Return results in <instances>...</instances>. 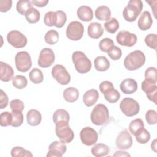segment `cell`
<instances>
[{
	"label": "cell",
	"instance_id": "cell-25",
	"mask_svg": "<svg viewBox=\"0 0 157 157\" xmlns=\"http://www.w3.org/2000/svg\"><path fill=\"white\" fill-rule=\"evenodd\" d=\"M94 14L98 20L101 21H108L111 17V11L109 7L106 6H101L96 9Z\"/></svg>",
	"mask_w": 157,
	"mask_h": 157
},
{
	"label": "cell",
	"instance_id": "cell-53",
	"mask_svg": "<svg viewBox=\"0 0 157 157\" xmlns=\"http://www.w3.org/2000/svg\"><path fill=\"white\" fill-rule=\"evenodd\" d=\"M146 2L150 4V6H151V8L153 9V10H154V12H153V15H154L155 17H156V13H155V10H156V2L155 3V4H153L155 1H146Z\"/></svg>",
	"mask_w": 157,
	"mask_h": 157
},
{
	"label": "cell",
	"instance_id": "cell-20",
	"mask_svg": "<svg viewBox=\"0 0 157 157\" xmlns=\"http://www.w3.org/2000/svg\"><path fill=\"white\" fill-rule=\"evenodd\" d=\"M153 20L149 11L145 10L142 12L138 20V27L142 31H146L150 29L152 25Z\"/></svg>",
	"mask_w": 157,
	"mask_h": 157
},
{
	"label": "cell",
	"instance_id": "cell-35",
	"mask_svg": "<svg viewBox=\"0 0 157 157\" xmlns=\"http://www.w3.org/2000/svg\"><path fill=\"white\" fill-rule=\"evenodd\" d=\"M105 29L110 34H114L119 28V22L115 18H112L104 24Z\"/></svg>",
	"mask_w": 157,
	"mask_h": 157
},
{
	"label": "cell",
	"instance_id": "cell-18",
	"mask_svg": "<svg viewBox=\"0 0 157 157\" xmlns=\"http://www.w3.org/2000/svg\"><path fill=\"white\" fill-rule=\"evenodd\" d=\"M137 82L131 78H125L120 85L121 91L126 94H131L135 93L137 90Z\"/></svg>",
	"mask_w": 157,
	"mask_h": 157
},
{
	"label": "cell",
	"instance_id": "cell-51",
	"mask_svg": "<svg viewBox=\"0 0 157 157\" xmlns=\"http://www.w3.org/2000/svg\"><path fill=\"white\" fill-rule=\"evenodd\" d=\"M48 2V0H39V1H37V0H33L31 1V3L33 4H34V6L39 7H42L45 6Z\"/></svg>",
	"mask_w": 157,
	"mask_h": 157
},
{
	"label": "cell",
	"instance_id": "cell-5",
	"mask_svg": "<svg viewBox=\"0 0 157 157\" xmlns=\"http://www.w3.org/2000/svg\"><path fill=\"white\" fill-rule=\"evenodd\" d=\"M90 118L91 122L97 126H102L107 123L109 118L107 107L102 104H97L93 109Z\"/></svg>",
	"mask_w": 157,
	"mask_h": 157
},
{
	"label": "cell",
	"instance_id": "cell-7",
	"mask_svg": "<svg viewBox=\"0 0 157 157\" xmlns=\"http://www.w3.org/2000/svg\"><path fill=\"white\" fill-rule=\"evenodd\" d=\"M121 112L127 117H132L137 115L140 110L139 103L131 98H124L120 104Z\"/></svg>",
	"mask_w": 157,
	"mask_h": 157
},
{
	"label": "cell",
	"instance_id": "cell-6",
	"mask_svg": "<svg viewBox=\"0 0 157 157\" xmlns=\"http://www.w3.org/2000/svg\"><path fill=\"white\" fill-rule=\"evenodd\" d=\"M55 132L57 137L64 143H70L74 137L73 131L71 129L69 123L61 121L55 124Z\"/></svg>",
	"mask_w": 157,
	"mask_h": 157
},
{
	"label": "cell",
	"instance_id": "cell-48",
	"mask_svg": "<svg viewBox=\"0 0 157 157\" xmlns=\"http://www.w3.org/2000/svg\"><path fill=\"white\" fill-rule=\"evenodd\" d=\"M12 1L11 0H1L0 1V11L6 12L12 7Z\"/></svg>",
	"mask_w": 157,
	"mask_h": 157
},
{
	"label": "cell",
	"instance_id": "cell-37",
	"mask_svg": "<svg viewBox=\"0 0 157 157\" xmlns=\"http://www.w3.org/2000/svg\"><path fill=\"white\" fill-rule=\"evenodd\" d=\"M10 154L12 157H19V156L33 157V155L31 153V151L23 148L21 147H13L11 150Z\"/></svg>",
	"mask_w": 157,
	"mask_h": 157
},
{
	"label": "cell",
	"instance_id": "cell-8",
	"mask_svg": "<svg viewBox=\"0 0 157 157\" xmlns=\"http://www.w3.org/2000/svg\"><path fill=\"white\" fill-rule=\"evenodd\" d=\"M15 66L17 70L21 72H26L32 66V61L30 55L26 51L18 52L15 57Z\"/></svg>",
	"mask_w": 157,
	"mask_h": 157
},
{
	"label": "cell",
	"instance_id": "cell-3",
	"mask_svg": "<svg viewBox=\"0 0 157 157\" xmlns=\"http://www.w3.org/2000/svg\"><path fill=\"white\" fill-rule=\"evenodd\" d=\"M72 59L75 68L78 73L85 74L90 71L91 62L83 52H74L72 55Z\"/></svg>",
	"mask_w": 157,
	"mask_h": 157
},
{
	"label": "cell",
	"instance_id": "cell-39",
	"mask_svg": "<svg viewBox=\"0 0 157 157\" xmlns=\"http://www.w3.org/2000/svg\"><path fill=\"white\" fill-rule=\"evenodd\" d=\"M12 121L11 126L13 127H18L23 124V115L22 112L19 110H12Z\"/></svg>",
	"mask_w": 157,
	"mask_h": 157
},
{
	"label": "cell",
	"instance_id": "cell-10",
	"mask_svg": "<svg viewBox=\"0 0 157 157\" xmlns=\"http://www.w3.org/2000/svg\"><path fill=\"white\" fill-rule=\"evenodd\" d=\"M52 75L62 85H67L71 81V75L66 67L61 64H56L52 69Z\"/></svg>",
	"mask_w": 157,
	"mask_h": 157
},
{
	"label": "cell",
	"instance_id": "cell-33",
	"mask_svg": "<svg viewBox=\"0 0 157 157\" xmlns=\"http://www.w3.org/2000/svg\"><path fill=\"white\" fill-rule=\"evenodd\" d=\"M144 128V124L142 119L136 118L131 121L129 125V131L134 136Z\"/></svg>",
	"mask_w": 157,
	"mask_h": 157
},
{
	"label": "cell",
	"instance_id": "cell-38",
	"mask_svg": "<svg viewBox=\"0 0 157 157\" xmlns=\"http://www.w3.org/2000/svg\"><path fill=\"white\" fill-rule=\"evenodd\" d=\"M12 84L17 89H23L27 86L28 80L26 77L21 75H17L12 78Z\"/></svg>",
	"mask_w": 157,
	"mask_h": 157
},
{
	"label": "cell",
	"instance_id": "cell-28",
	"mask_svg": "<svg viewBox=\"0 0 157 157\" xmlns=\"http://www.w3.org/2000/svg\"><path fill=\"white\" fill-rule=\"evenodd\" d=\"M63 96L65 101L67 102H74L78 99L79 96V91L74 87H69L64 90Z\"/></svg>",
	"mask_w": 157,
	"mask_h": 157
},
{
	"label": "cell",
	"instance_id": "cell-4",
	"mask_svg": "<svg viewBox=\"0 0 157 157\" xmlns=\"http://www.w3.org/2000/svg\"><path fill=\"white\" fill-rule=\"evenodd\" d=\"M67 16L63 10H57L56 12H47L44 18V22L47 26H56V28H62L66 23Z\"/></svg>",
	"mask_w": 157,
	"mask_h": 157
},
{
	"label": "cell",
	"instance_id": "cell-54",
	"mask_svg": "<svg viewBox=\"0 0 157 157\" xmlns=\"http://www.w3.org/2000/svg\"><path fill=\"white\" fill-rule=\"evenodd\" d=\"M151 148L155 153H156V139H154L153 142L151 144Z\"/></svg>",
	"mask_w": 157,
	"mask_h": 157
},
{
	"label": "cell",
	"instance_id": "cell-36",
	"mask_svg": "<svg viewBox=\"0 0 157 157\" xmlns=\"http://www.w3.org/2000/svg\"><path fill=\"white\" fill-rule=\"evenodd\" d=\"M45 41L49 45L56 44L59 39L58 33L54 29L48 31L44 37Z\"/></svg>",
	"mask_w": 157,
	"mask_h": 157
},
{
	"label": "cell",
	"instance_id": "cell-1",
	"mask_svg": "<svg viewBox=\"0 0 157 157\" xmlns=\"http://www.w3.org/2000/svg\"><path fill=\"white\" fill-rule=\"evenodd\" d=\"M145 62L144 53L139 50L129 53L124 59V66L129 71H135L141 67Z\"/></svg>",
	"mask_w": 157,
	"mask_h": 157
},
{
	"label": "cell",
	"instance_id": "cell-21",
	"mask_svg": "<svg viewBox=\"0 0 157 157\" xmlns=\"http://www.w3.org/2000/svg\"><path fill=\"white\" fill-rule=\"evenodd\" d=\"M104 31L101 24L98 22H92L88 26V35L92 39H99L102 36Z\"/></svg>",
	"mask_w": 157,
	"mask_h": 157
},
{
	"label": "cell",
	"instance_id": "cell-45",
	"mask_svg": "<svg viewBox=\"0 0 157 157\" xmlns=\"http://www.w3.org/2000/svg\"><path fill=\"white\" fill-rule=\"evenodd\" d=\"M145 119L148 124L150 125L156 124V112L155 110H148L145 113Z\"/></svg>",
	"mask_w": 157,
	"mask_h": 157
},
{
	"label": "cell",
	"instance_id": "cell-9",
	"mask_svg": "<svg viewBox=\"0 0 157 157\" xmlns=\"http://www.w3.org/2000/svg\"><path fill=\"white\" fill-rule=\"evenodd\" d=\"M84 33V27L82 23L78 21H73L69 23L67 26L66 34L67 37L71 40L77 41L81 39Z\"/></svg>",
	"mask_w": 157,
	"mask_h": 157
},
{
	"label": "cell",
	"instance_id": "cell-19",
	"mask_svg": "<svg viewBox=\"0 0 157 157\" xmlns=\"http://www.w3.org/2000/svg\"><path fill=\"white\" fill-rule=\"evenodd\" d=\"M13 69L10 65L2 61L0 62V80L1 81L9 82L13 78Z\"/></svg>",
	"mask_w": 157,
	"mask_h": 157
},
{
	"label": "cell",
	"instance_id": "cell-29",
	"mask_svg": "<svg viewBox=\"0 0 157 157\" xmlns=\"http://www.w3.org/2000/svg\"><path fill=\"white\" fill-rule=\"evenodd\" d=\"M69 118L70 117L67 111L63 109H57L53 114V121L55 124L61 121H64L69 123Z\"/></svg>",
	"mask_w": 157,
	"mask_h": 157
},
{
	"label": "cell",
	"instance_id": "cell-52",
	"mask_svg": "<svg viewBox=\"0 0 157 157\" xmlns=\"http://www.w3.org/2000/svg\"><path fill=\"white\" fill-rule=\"evenodd\" d=\"M113 156H131V155L128 153L123 151H117L113 155Z\"/></svg>",
	"mask_w": 157,
	"mask_h": 157
},
{
	"label": "cell",
	"instance_id": "cell-26",
	"mask_svg": "<svg viewBox=\"0 0 157 157\" xmlns=\"http://www.w3.org/2000/svg\"><path fill=\"white\" fill-rule=\"evenodd\" d=\"M110 151L109 147L102 143H98L94 145L91 149V154L96 157H101L106 156Z\"/></svg>",
	"mask_w": 157,
	"mask_h": 157
},
{
	"label": "cell",
	"instance_id": "cell-27",
	"mask_svg": "<svg viewBox=\"0 0 157 157\" xmlns=\"http://www.w3.org/2000/svg\"><path fill=\"white\" fill-rule=\"evenodd\" d=\"M95 69L100 72L107 71L110 67V61L104 56H98L94 60Z\"/></svg>",
	"mask_w": 157,
	"mask_h": 157
},
{
	"label": "cell",
	"instance_id": "cell-17",
	"mask_svg": "<svg viewBox=\"0 0 157 157\" xmlns=\"http://www.w3.org/2000/svg\"><path fill=\"white\" fill-rule=\"evenodd\" d=\"M67 147L62 141H54L52 142L48 147V152L47 154V157H61L66 153Z\"/></svg>",
	"mask_w": 157,
	"mask_h": 157
},
{
	"label": "cell",
	"instance_id": "cell-46",
	"mask_svg": "<svg viewBox=\"0 0 157 157\" xmlns=\"http://www.w3.org/2000/svg\"><path fill=\"white\" fill-rule=\"evenodd\" d=\"M10 108L12 110H19L22 112L24 109V104L20 99H13L10 102Z\"/></svg>",
	"mask_w": 157,
	"mask_h": 157
},
{
	"label": "cell",
	"instance_id": "cell-40",
	"mask_svg": "<svg viewBox=\"0 0 157 157\" xmlns=\"http://www.w3.org/2000/svg\"><path fill=\"white\" fill-rule=\"evenodd\" d=\"M136 139L139 144H144L147 143L150 139V134L146 129L143 128L135 136Z\"/></svg>",
	"mask_w": 157,
	"mask_h": 157
},
{
	"label": "cell",
	"instance_id": "cell-11",
	"mask_svg": "<svg viewBox=\"0 0 157 157\" xmlns=\"http://www.w3.org/2000/svg\"><path fill=\"white\" fill-rule=\"evenodd\" d=\"M8 43L16 48H20L25 47L28 40L26 37L21 32L17 30H12L7 34Z\"/></svg>",
	"mask_w": 157,
	"mask_h": 157
},
{
	"label": "cell",
	"instance_id": "cell-32",
	"mask_svg": "<svg viewBox=\"0 0 157 157\" xmlns=\"http://www.w3.org/2000/svg\"><path fill=\"white\" fill-rule=\"evenodd\" d=\"M30 80L34 84H39L42 82L44 80V75L42 71L37 67L33 69L29 74Z\"/></svg>",
	"mask_w": 157,
	"mask_h": 157
},
{
	"label": "cell",
	"instance_id": "cell-43",
	"mask_svg": "<svg viewBox=\"0 0 157 157\" xmlns=\"http://www.w3.org/2000/svg\"><path fill=\"white\" fill-rule=\"evenodd\" d=\"M145 42L150 48L156 50L157 47V36L156 34H149L145 37Z\"/></svg>",
	"mask_w": 157,
	"mask_h": 157
},
{
	"label": "cell",
	"instance_id": "cell-2",
	"mask_svg": "<svg viewBox=\"0 0 157 157\" xmlns=\"http://www.w3.org/2000/svg\"><path fill=\"white\" fill-rule=\"evenodd\" d=\"M143 8V3L140 0H130L124 8L123 17L129 22L134 21L140 15Z\"/></svg>",
	"mask_w": 157,
	"mask_h": 157
},
{
	"label": "cell",
	"instance_id": "cell-24",
	"mask_svg": "<svg viewBox=\"0 0 157 157\" xmlns=\"http://www.w3.org/2000/svg\"><path fill=\"white\" fill-rule=\"evenodd\" d=\"M26 120L28 124L30 126H37L42 120L41 113L36 109H31L27 112Z\"/></svg>",
	"mask_w": 157,
	"mask_h": 157
},
{
	"label": "cell",
	"instance_id": "cell-14",
	"mask_svg": "<svg viewBox=\"0 0 157 157\" xmlns=\"http://www.w3.org/2000/svg\"><path fill=\"white\" fill-rule=\"evenodd\" d=\"M142 90L146 93L148 99L156 104L157 86L156 82L150 79H145L141 84Z\"/></svg>",
	"mask_w": 157,
	"mask_h": 157
},
{
	"label": "cell",
	"instance_id": "cell-16",
	"mask_svg": "<svg viewBox=\"0 0 157 157\" xmlns=\"http://www.w3.org/2000/svg\"><path fill=\"white\" fill-rule=\"evenodd\" d=\"M132 143V136L127 129L121 131L117 136L115 140L117 148L120 150H128L130 148Z\"/></svg>",
	"mask_w": 157,
	"mask_h": 157
},
{
	"label": "cell",
	"instance_id": "cell-30",
	"mask_svg": "<svg viewBox=\"0 0 157 157\" xmlns=\"http://www.w3.org/2000/svg\"><path fill=\"white\" fill-rule=\"evenodd\" d=\"M103 94L105 100L109 103H115L120 98V93L114 87L108 89Z\"/></svg>",
	"mask_w": 157,
	"mask_h": 157
},
{
	"label": "cell",
	"instance_id": "cell-47",
	"mask_svg": "<svg viewBox=\"0 0 157 157\" xmlns=\"http://www.w3.org/2000/svg\"><path fill=\"white\" fill-rule=\"evenodd\" d=\"M145 78L156 82V69L155 67H149L145 71Z\"/></svg>",
	"mask_w": 157,
	"mask_h": 157
},
{
	"label": "cell",
	"instance_id": "cell-31",
	"mask_svg": "<svg viewBox=\"0 0 157 157\" xmlns=\"http://www.w3.org/2000/svg\"><path fill=\"white\" fill-rule=\"evenodd\" d=\"M25 18L28 23L31 24L36 23L40 19V12L37 9L32 7L26 12Z\"/></svg>",
	"mask_w": 157,
	"mask_h": 157
},
{
	"label": "cell",
	"instance_id": "cell-13",
	"mask_svg": "<svg viewBox=\"0 0 157 157\" xmlns=\"http://www.w3.org/2000/svg\"><path fill=\"white\" fill-rule=\"evenodd\" d=\"M80 137L82 142L87 146L95 144L98 139L97 132L91 127L83 128L80 132Z\"/></svg>",
	"mask_w": 157,
	"mask_h": 157
},
{
	"label": "cell",
	"instance_id": "cell-12",
	"mask_svg": "<svg viewBox=\"0 0 157 157\" xmlns=\"http://www.w3.org/2000/svg\"><path fill=\"white\" fill-rule=\"evenodd\" d=\"M116 40L117 43L120 45L130 47L136 44L137 37L134 33H131L128 31L122 30L119 31L117 34Z\"/></svg>",
	"mask_w": 157,
	"mask_h": 157
},
{
	"label": "cell",
	"instance_id": "cell-34",
	"mask_svg": "<svg viewBox=\"0 0 157 157\" xmlns=\"http://www.w3.org/2000/svg\"><path fill=\"white\" fill-rule=\"evenodd\" d=\"M32 7L33 4L31 3V1L20 0L17 3L16 9L20 14L22 15H25L27 10Z\"/></svg>",
	"mask_w": 157,
	"mask_h": 157
},
{
	"label": "cell",
	"instance_id": "cell-15",
	"mask_svg": "<svg viewBox=\"0 0 157 157\" xmlns=\"http://www.w3.org/2000/svg\"><path fill=\"white\" fill-rule=\"evenodd\" d=\"M55 59V56L53 51L50 48H44L40 52L37 63L40 67L47 68L53 64Z\"/></svg>",
	"mask_w": 157,
	"mask_h": 157
},
{
	"label": "cell",
	"instance_id": "cell-23",
	"mask_svg": "<svg viewBox=\"0 0 157 157\" xmlns=\"http://www.w3.org/2000/svg\"><path fill=\"white\" fill-rule=\"evenodd\" d=\"M78 18L83 21H90L93 18V12L91 8L87 6H81L77 11Z\"/></svg>",
	"mask_w": 157,
	"mask_h": 157
},
{
	"label": "cell",
	"instance_id": "cell-50",
	"mask_svg": "<svg viewBox=\"0 0 157 157\" xmlns=\"http://www.w3.org/2000/svg\"><path fill=\"white\" fill-rule=\"evenodd\" d=\"M113 87H114L113 83L109 81H104L101 82L99 86V88L101 92L102 93H104L108 89Z\"/></svg>",
	"mask_w": 157,
	"mask_h": 157
},
{
	"label": "cell",
	"instance_id": "cell-22",
	"mask_svg": "<svg viewBox=\"0 0 157 157\" xmlns=\"http://www.w3.org/2000/svg\"><path fill=\"white\" fill-rule=\"evenodd\" d=\"M99 98V93L95 89H91L86 91L83 96V101L87 107L93 105Z\"/></svg>",
	"mask_w": 157,
	"mask_h": 157
},
{
	"label": "cell",
	"instance_id": "cell-44",
	"mask_svg": "<svg viewBox=\"0 0 157 157\" xmlns=\"http://www.w3.org/2000/svg\"><path fill=\"white\" fill-rule=\"evenodd\" d=\"M107 55L112 60H118L121 56L122 52L119 47L114 45V47L107 52Z\"/></svg>",
	"mask_w": 157,
	"mask_h": 157
},
{
	"label": "cell",
	"instance_id": "cell-41",
	"mask_svg": "<svg viewBox=\"0 0 157 157\" xmlns=\"http://www.w3.org/2000/svg\"><path fill=\"white\" fill-rule=\"evenodd\" d=\"M114 47L113 41L110 38H104L102 39L99 43V49L103 52L107 53L110 49Z\"/></svg>",
	"mask_w": 157,
	"mask_h": 157
},
{
	"label": "cell",
	"instance_id": "cell-42",
	"mask_svg": "<svg viewBox=\"0 0 157 157\" xmlns=\"http://www.w3.org/2000/svg\"><path fill=\"white\" fill-rule=\"evenodd\" d=\"M12 121V115L11 112L7 111L3 112L0 115V124L1 126L6 127L11 126Z\"/></svg>",
	"mask_w": 157,
	"mask_h": 157
},
{
	"label": "cell",
	"instance_id": "cell-49",
	"mask_svg": "<svg viewBox=\"0 0 157 157\" xmlns=\"http://www.w3.org/2000/svg\"><path fill=\"white\" fill-rule=\"evenodd\" d=\"M0 91V109H3L8 105L9 98L7 95L2 90H1Z\"/></svg>",
	"mask_w": 157,
	"mask_h": 157
}]
</instances>
